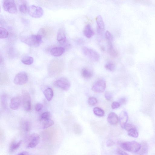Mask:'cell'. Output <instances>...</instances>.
<instances>
[{"instance_id": "cell-1", "label": "cell", "mask_w": 155, "mask_h": 155, "mask_svg": "<svg viewBox=\"0 0 155 155\" xmlns=\"http://www.w3.org/2000/svg\"><path fill=\"white\" fill-rule=\"evenodd\" d=\"M120 146L124 150L133 153H137L141 147L140 143L134 141L122 142Z\"/></svg>"}, {"instance_id": "cell-2", "label": "cell", "mask_w": 155, "mask_h": 155, "mask_svg": "<svg viewBox=\"0 0 155 155\" xmlns=\"http://www.w3.org/2000/svg\"><path fill=\"white\" fill-rule=\"evenodd\" d=\"M42 39L41 37L37 34L29 35L21 39L22 41L28 45L37 47L41 44Z\"/></svg>"}, {"instance_id": "cell-3", "label": "cell", "mask_w": 155, "mask_h": 155, "mask_svg": "<svg viewBox=\"0 0 155 155\" xmlns=\"http://www.w3.org/2000/svg\"><path fill=\"white\" fill-rule=\"evenodd\" d=\"M82 50L84 54L91 60L96 62L99 60L100 55L95 50L86 47H83Z\"/></svg>"}, {"instance_id": "cell-4", "label": "cell", "mask_w": 155, "mask_h": 155, "mask_svg": "<svg viewBox=\"0 0 155 155\" xmlns=\"http://www.w3.org/2000/svg\"><path fill=\"white\" fill-rule=\"evenodd\" d=\"M40 137L36 133H33L29 135L27 138L26 146L27 148H33L39 143L40 141Z\"/></svg>"}, {"instance_id": "cell-5", "label": "cell", "mask_w": 155, "mask_h": 155, "mask_svg": "<svg viewBox=\"0 0 155 155\" xmlns=\"http://www.w3.org/2000/svg\"><path fill=\"white\" fill-rule=\"evenodd\" d=\"M54 85L64 91H68L71 86L69 81L64 77L61 78L55 81L53 83Z\"/></svg>"}, {"instance_id": "cell-6", "label": "cell", "mask_w": 155, "mask_h": 155, "mask_svg": "<svg viewBox=\"0 0 155 155\" xmlns=\"http://www.w3.org/2000/svg\"><path fill=\"white\" fill-rule=\"evenodd\" d=\"M28 12L31 17L34 18H39L42 16L43 11L40 7L31 5L28 7Z\"/></svg>"}, {"instance_id": "cell-7", "label": "cell", "mask_w": 155, "mask_h": 155, "mask_svg": "<svg viewBox=\"0 0 155 155\" xmlns=\"http://www.w3.org/2000/svg\"><path fill=\"white\" fill-rule=\"evenodd\" d=\"M3 6L4 10L9 13L15 14L17 12L16 5L14 0H4Z\"/></svg>"}, {"instance_id": "cell-8", "label": "cell", "mask_w": 155, "mask_h": 155, "mask_svg": "<svg viewBox=\"0 0 155 155\" xmlns=\"http://www.w3.org/2000/svg\"><path fill=\"white\" fill-rule=\"evenodd\" d=\"M22 104L24 110L28 112L31 110V99L30 94L25 91L22 92Z\"/></svg>"}, {"instance_id": "cell-9", "label": "cell", "mask_w": 155, "mask_h": 155, "mask_svg": "<svg viewBox=\"0 0 155 155\" xmlns=\"http://www.w3.org/2000/svg\"><path fill=\"white\" fill-rule=\"evenodd\" d=\"M28 79L27 74L25 72H21L15 75L13 82L16 85H22L28 81Z\"/></svg>"}, {"instance_id": "cell-10", "label": "cell", "mask_w": 155, "mask_h": 155, "mask_svg": "<svg viewBox=\"0 0 155 155\" xmlns=\"http://www.w3.org/2000/svg\"><path fill=\"white\" fill-rule=\"evenodd\" d=\"M106 86L105 81L103 79H99L94 83L92 87V90L96 93H101L105 90Z\"/></svg>"}, {"instance_id": "cell-11", "label": "cell", "mask_w": 155, "mask_h": 155, "mask_svg": "<svg viewBox=\"0 0 155 155\" xmlns=\"http://www.w3.org/2000/svg\"><path fill=\"white\" fill-rule=\"evenodd\" d=\"M54 32L53 29L51 28L46 26L40 29L37 35L43 38H47L52 35Z\"/></svg>"}, {"instance_id": "cell-12", "label": "cell", "mask_w": 155, "mask_h": 155, "mask_svg": "<svg viewBox=\"0 0 155 155\" xmlns=\"http://www.w3.org/2000/svg\"><path fill=\"white\" fill-rule=\"evenodd\" d=\"M97 24V31L99 34H101L104 29V23L103 18L101 15L97 16L96 18Z\"/></svg>"}, {"instance_id": "cell-13", "label": "cell", "mask_w": 155, "mask_h": 155, "mask_svg": "<svg viewBox=\"0 0 155 155\" xmlns=\"http://www.w3.org/2000/svg\"><path fill=\"white\" fill-rule=\"evenodd\" d=\"M57 39L58 41L61 44H64L66 42V38L64 30L63 28H60L58 29Z\"/></svg>"}, {"instance_id": "cell-14", "label": "cell", "mask_w": 155, "mask_h": 155, "mask_svg": "<svg viewBox=\"0 0 155 155\" xmlns=\"http://www.w3.org/2000/svg\"><path fill=\"white\" fill-rule=\"evenodd\" d=\"M128 120L127 113L125 111H122L120 113L119 117L120 123L121 127L124 129Z\"/></svg>"}, {"instance_id": "cell-15", "label": "cell", "mask_w": 155, "mask_h": 155, "mask_svg": "<svg viewBox=\"0 0 155 155\" xmlns=\"http://www.w3.org/2000/svg\"><path fill=\"white\" fill-rule=\"evenodd\" d=\"M141 147L137 152L138 155H147L149 150V145L146 141H143L141 143Z\"/></svg>"}, {"instance_id": "cell-16", "label": "cell", "mask_w": 155, "mask_h": 155, "mask_svg": "<svg viewBox=\"0 0 155 155\" xmlns=\"http://www.w3.org/2000/svg\"><path fill=\"white\" fill-rule=\"evenodd\" d=\"M65 51L64 48L61 46L53 48L50 51L51 54L54 56L58 57L61 56Z\"/></svg>"}, {"instance_id": "cell-17", "label": "cell", "mask_w": 155, "mask_h": 155, "mask_svg": "<svg viewBox=\"0 0 155 155\" xmlns=\"http://www.w3.org/2000/svg\"><path fill=\"white\" fill-rule=\"evenodd\" d=\"M63 66V63L60 60L55 59L51 61L50 64L51 69L58 70Z\"/></svg>"}, {"instance_id": "cell-18", "label": "cell", "mask_w": 155, "mask_h": 155, "mask_svg": "<svg viewBox=\"0 0 155 155\" xmlns=\"http://www.w3.org/2000/svg\"><path fill=\"white\" fill-rule=\"evenodd\" d=\"M108 122L112 125L117 124L119 121V119L117 115L114 112L109 113L107 118Z\"/></svg>"}, {"instance_id": "cell-19", "label": "cell", "mask_w": 155, "mask_h": 155, "mask_svg": "<svg viewBox=\"0 0 155 155\" xmlns=\"http://www.w3.org/2000/svg\"><path fill=\"white\" fill-rule=\"evenodd\" d=\"M21 100L17 97L12 98L11 100L10 104V108L13 110L18 109L20 105Z\"/></svg>"}, {"instance_id": "cell-20", "label": "cell", "mask_w": 155, "mask_h": 155, "mask_svg": "<svg viewBox=\"0 0 155 155\" xmlns=\"http://www.w3.org/2000/svg\"><path fill=\"white\" fill-rule=\"evenodd\" d=\"M83 32L84 36L88 38L91 37L94 34V31L89 24H87L86 25Z\"/></svg>"}, {"instance_id": "cell-21", "label": "cell", "mask_w": 155, "mask_h": 155, "mask_svg": "<svg viewBox=\"0 0 155 155\" xmlns=\"http://www.w3.org/2000/svg\"><path fill=\"white\" fill-rule=\"evenodd\" d=\"M108 44L107 51L110 55L112 57L115 58L118 55L117 51L114 48L112 44V41H107Z\"/></svg>"}, {"instance_id": "cell-22", "label": "cell", "mask_w": 155, "mask_h": 155, "mask_svg": "<svg viewBox=\"0 0 155 155\" xmlns=\"http://www.w3.org/2000/svg\"><path fill=\"white\" fill-rule=\"evenodd\" d=\"M22 141L20 140L18 141H13L10 144L9 147V151L12 153L16 150L20 146Z\"/></svg>"}, {"instance_id": "cell-23", "label": "cell", "mask_w": 155, "mask_h": 155, "mask_svg": "<svg viewBox=\"0 0 155 155\" xmlns=\"http://www.w3.org/2000/svg\"><path fill=\"white\" fill-rule=\"evenodd\" d=\"M43 94L47 100L50 101L51 99L53 96V92L51 88L46 89L43 91Z\"/></svg>"}, {"instance_id": "cell-24", "label": "cell", "mask_w": 155, "mask_h": 155, "mask_svg": "<svg viewBox=\"0 0 155 155\" xmlns=\"http://www.w3.org/2000/svg\"><path fill=\"white\" fill-rule=\"evenodd\" d=\"M31 128V124L28 121H26L23 122L21 124L22 130L25 133H28Z\"/></svg>"}, {"instance_id": "cell-25", "label": "cell", "mask_w": 155, "mask_h": 155, "mask_svg": "<svg viewBox=\"0 0 155 155\" xmlns=\"http://www.w3.org/2000/svg\"><path fill=\"white\" fill-rule=\"evenodd\" d=\"M33 58L30 56H26L23 57L21 59V62L26 65H29L33 62Z\"/></svg>"}, {"instance_id": "cell-26", "label": "cell", "mask_w": 155, "mask_h": 155, "mask_svg": "<svg viewBox=\"0 0 155 155\" xmlns=\"http://www.w3.org/2000/svg\"><path fill=\"white\" fill-rule=\"evenodd\" d=\"M81 73L82 76L86 79L91 78L93 75L91 71L85 68L82 70Z\"/></svg>"}, {"instance_id": "cell-27", "label": "cell", "mask_w": 155, "mask_h": 155, "mask_svg": "<svg viewBox=\"0 0 155 155\" xmlns=\"http://www.w3.org/2000/svg\"><path fill=\"white\" fill-rule=\"evenodd\" d=\"M54 124V121L52 120L48 119L44 120L42 124L43 129H46L51 126Z\"/></svg>"}, {"instance_id": "cell-28", "label": "cell", "mask_w": 155, "mask_h": 155, "mask_svg": "<svg viewBox=\"0 0 155 155\" xmlns=\"http://www.w3.org/2000/svg\"><path fill=\"white\" fill-rule=\"evenodd\" d=\"M93 110L94 114L99 117H102L104 114V110L99 107H95Z\"/></svg>"}, {"instance_id": "cell-29", "label": "cell", "mask_w": 155, "mask_h": 155, "mask_svg": "<svg viewBox=\"0 0 155 155\" xmlns=\"http://www.w3.org/2000/svg\"><path fill=\"white\" fill-rule=\"evenodd\" d=\"M128 135L129 136L136 138L138 137L139 134L135 127L128 131Z\"/></svg>"}, {"instance_id": "cell-30", "label": "cell", "mask_w": 155, "mask_h": 155, "mask_svg": "<svg viewBox=\"0 0 155 155\" xmlns=\"http://www.w3.org/2000/svg\"><path fill=\"white\" fill-rule=\"evenodd\" d=\"M8 32L5 28L0 27V38H7L8 35Z\"/></svg>"}, {"instance_id": "cell-31", "label": "cell", "mask_w": 155, "mask_h": 155, "mask_svg": "<svg viewBox=\"0 0 155 155\" xmlns=\"http://www.w3.org/2000/svg\"><path fill=\"white\" fill-rule=\"evenodd\" d=\"M73 129L74 133L78 135L80 134L82 131L81 127L78 124L76 123L73 126Z\"/></svg>"}, {"instance_id": "cell-32", "label": "cell", "mask_w": 155, "mask_h": 155, "mask_svg": "<svg viewBox=\"0 0 155 155\" xmlns=\"http://www.w3.org/2000/svg\"><path fill=\"white\" fill-rule=\"evenodd\" d=\"M105 68L107 70L113 71L115 69V65L113 62H109L105 64Z\"/></svg>"}, {"instance_id": "cell-33", "label": "cell", "mask_w": 155, "mask_h": 155, "mask_svg": "<svg viewBox=\"0 0 155 155\" xmlns=\"http://www.w3.org/2000/svg\"><path fill=\"white\" fill-rule=\"evenodd\" d=\"M7 95L5 94L2 95L1 99V103L2 108L3 109L6 108L7 106Z\"/></svg>"}, {"instance_id": "cell-34", "label": "cell", "mask_w": 155, "mask_h": 155, "mask_svg": "<svg viewBox=\"0 0 155 155\" xmlns=\"http://www.w3.org/2000/svg\"><path fill=\"white\" fill-rule=\"evenodd\" d=\"M50 113L48 112H45L43 113L40 117V120H45L49 119Z\"/></svg>"}, {"instance_id": "cell-35", "label": "cell", "mask_w": 155, "mask_h": 155, "mask_svg": "<svg viewBox=\"0 0 155 155\" xmlns=\"http://www.w3.org/2000/svg\"><path fill=\"white\" fill-rule=\"evenodd\" d=\"M19 9L20 11L23 13H25L28 12V8L25 4H23L20 5Z\"/></svg>"}, {"instance_id": "cell-36", "label": "cell", "mask_w": 155, "mask_h": 155, "mask_svg": "<svg viewBox=\"0 0 155 155\" xmlns=\"http://www.w3.org/2000/svg\"><path fill=\"white\" fill-rule=\"evenodd\" d=\"M88 102L90 105L94 106L97 103V100L94 97H90L88 99Z\"/></svg>"}, {"instance_id": "cell-37", "label": "cell", "mask_w": 155, "mask_h": 155, "mask_svg": "<svg viewBox=\"0 0 155 155\" xmlns=\"http://www.w3.org/2000/svg\"><path fill=\"white\" fill-rule=\"evenodd\" d=\"M105 36L107 41H112L113 39V36L109 31H106Z\"/></svg>"}, {"instance_id": "cell-38", "label": "cell", "mask_w": 155, "mask_h": 155, "mask_svg": "<svg viewBox=\"0 0 155 155\" xmlns=\"http://www.w3.org/2000/svg\"><path fill=\"white\" fill-rule=\"evenodd\" d=\"M134 128H135V127L132 124H130L127 123L125 125L124 127V129L127 131H128Z\"/></svg>"}, {"instance_id": "cell-39", "label": "cell", "mask_w": 155, "mask_h": 155, "mask_svg": "<svg viewBox=\"0 0 155 155\" xmlns=\"http://www.w3.org/2000/svg\"><path fill=\"white\" fill-rule=\"evenodd\" d=\"M105 98L108 101H110L112 98V96L111 93L107 92L104 95Z\"/></svg>"}, {"instance_id": "cell-40", "label": "cell", "mask_w": 155, "mask_h": 155, "mask_svg": "<svg viewBox=\"0 0 155 155\" xmlns=\"http://www.w3.org/2000/svg\"><path fill=\"white\" fill-rule=\"evenodd\" d=\"M120 106V104L117 102H113L111 104V107L112 109H115L118 108Z\"/></svg>"}, {"instance_id": "cell-41", "label": "cell", "mask_w": 155, "mask_h": 155, "mask_svg": "<svg viewBox=\"0 0 155 155\" xmlns=\"http://www.w3.org/2000/svg\"><path fill=\"white\" fill-rule=\"evenodd\" d=\"M43 107V105L40 103L37 104L35 107V110L37 111H39L42 109Z\"/></svg>"}, {"instance_id": "cell-42", "label": "cell", "mask_w": 155, "mask_h": 155, "mask_svg": "<svg viewBox=\"0 0 155 155\" xmlns=\"http://www.w3.org/2000/svg\"><path fill=\"white\" fill-rule=\"evenodd\" d=\"M115 143L114 142L111 140H109L106 142V145L108 147H111Z\"/></svg>"}, {"instance_id": "cell-43", "label": "cell", "mask_w": 155, "mask_h": 155, "mask_svg": "<svg viewBox=\"0 0 155 155\" xmlns=\"http://www.w3.org/2000/svg\"><path fill=\"white\" fill-rule=\"evenodd\" d=\"M117 153L119 155H129L126 152L120 149L117 150Z\"/></svg>"}, {"instance_id": "cell-44", "label": "cell", "mask_w": 155, "mask_h": 155, "mask_svg": "<svg viewBox=\"0 0 155 155\" xmlns=\"http://www.w3.org/2000/svg\"><path fill=\"white\" fill-rule=\"evenodd\" d=\"M17 155H29V153L26 151H23L19 153Z\"/></svg>"}, {"instance_id": "cell-45", "label": "cell", "mask_w": 155, "mask_h": 155, "mask_svg": "<svg viewBox=\"0 0 155 155\" xmlns=\"http://www.w3.org/2000/svg\"><path fill=\"white\" fill-rule=\"evenodd\" d=\"M126 99L125 98H123L120 99V104H123L126 102Z\"/></svg>"}]
</instances>
